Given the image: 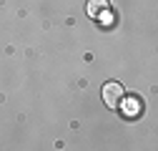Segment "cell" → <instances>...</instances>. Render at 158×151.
Wrapping results in <instances>:
<instances>
[{
    "instance_id": "6da1fadb",
    "label": "cell",
    "mask_w": 158,
    "mask_h": 151,
    "mask_svg": "<svg viewBox=\"0 0 158 151\" xmlns=\"http://www.w3.org/2000/svg\"><path fill=\"white\" fill-rule=\"evenodd\" d=\"M103 101H106L108 108H118L121 101H123V86L118 81H108L103 86Z\"/></svg>"
},
{
    "instance_id": "3957f363",
    "label": "cell",
    "mask_w": 158,
    "mask_h": 151,
    "mask_svg": "<svg viewBox=\"0 0 158 151\" xmlns=\"http://www.w3.org/2000/svg\"><path fill=\"white\" fill-rule=\"evenodd\" d=\"M121 103H123L126 116H131V119H133V116H138V111H141V103H138V98H126V96H123V101H121Z\"/></svg>"
},
{
    "instance_id": "7a4b0ae2",
    "label": "cell",
    "mask_w": 158,
    "mask_h": 151,
    "mask_svg": "<svg viewBox=\"0 0 158 151\" xmlns=\"http://www.w3.org/2000/svg\"><path fill=\"white\" fill-rule=\"evenodd\" d=\"M106 10H108V0H88V5H85V13L93 20H98V15L106 13Z\"/></svg>"
}]
</instances>
